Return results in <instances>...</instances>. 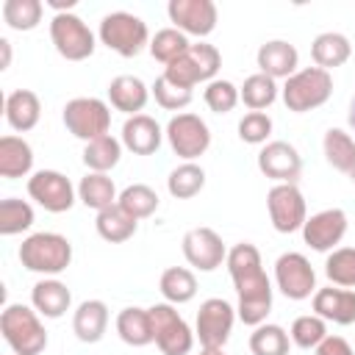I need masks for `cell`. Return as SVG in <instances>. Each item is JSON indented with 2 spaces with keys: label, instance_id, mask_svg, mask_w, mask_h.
<instances>
[{
  "label": "cell",
  "instance_id": "1",
  "mask_svg": "<svg viewBox=\"0 0 355 355\" xmlns=\"http://www.w3.org/2000/svg\"><path fill=\"white\" fill-rule=\"evenodd\" d=\"M225 266H227L230 280H233L236 294H239L236 316L250 327L263 324L269 311H272V280L263 272L258 247L250 241L233 244L227 250Z\"/></svg>",
  "mask_w": 355,
  "mask_h": 355
},
{
  "label": "cell",
  "instance_id": "2",
  "mask_svg": "<svg viewBox=\"0 0 355 355\" xmlns=\"http://www.w3.org/2000/svg\"><path fill=\"white\" fill-rule=\"evenodd\" d=\"M19 263L28 272H36V275H44V277H55L72 263V244H69L67 236L53 233V230L31 233L19 244Z\"/></svg>",
  "mask_w": 355,
  "mask_h": 355
},
{
  "label": "cell",
  "instance_id": "3",
  "mask_svg": "<svg viewBox=\"0 0 355 355\" xmlns=\"http://www.w3.org/2000/svg\"><path fill=\"white\" fill-rule=\"evenodd\" d=\"M0 333L14 355H42L47 347V330L36 313L22 302H11L0 313Z\"/></svg>",
  "mask_w": 355,
  "mask_h": 355
},
{
  "label": "cell",
  "instance_id": "4",
  "mask_svg": "<svg viewBox=\"0 0 355 355\" xmlns=\"http://www.w3.org/2000/svg\"><path fill=\"white\" fill-rule=\"evenodd\" d=\"M97 36L100 42L114 50L116 55L122 58H133L139 55L144 47H150V31H147V22L130 11H111L100 19V28H97Z\"/></svg>",
  "mask_w": 355,
  "mask_h": 355
},
{
  "label": "cell",
  "instance_id": "5",
  "mask_svg": "<svg viewBox=\"0 0 355 355\" xmlns=\"http://www.w3.org/2000/svg\"><path fill=\"white\" fill-rule=\"evenodd\" d=\"M330 94H333V75L319 67L297 69L280 89L286 108L294 114H305V111L324 105L330 100Z\"/></svg>",
  "mask_w": 355,
  "mask_h": 355
},
{
  "label": "cell",
  "instance_id": "6",
  "mask_svg": "<svg viewBox=\"0 0 355 355\" xmlns=\"http://www.w3.org/2000/svg\"><path fill=\"white\" fill-rule=\"evenodd\" d=\"M222 67V55L214 44L197 42L191 44L178 61L164 67V78L180 89H194L197 83H211L216 80V72Z\"/></svg>",
  "mask_w": 355,
  "mask_h": 355
},
{
  "label": "cell",
  "instance_id": "7",
  "mask_svg": "<svg viewBox=\"0 0 355 355\" xmlns=\"http://www.w3.org/2000/svg\"><path fill=\"white\" fill-rule=\"evenodd\" d=\"M64 125L75 139L89 144L100 136H108L111 108L100 97H72L64 105Z\"/></svg>",
  "mask_w": 355,
  "mask_h": 355
},
{
  "label": "cell",
  "instance_id": "8",
  "mask_svg": "<svg viewBox=\"0 0 355 355\" xmlns=\"http://www.w3.org/2000/svg\"><path fill=\"white\" fill-rule=\"evenodd\" d=\"M150 311V322H153V338L155 347L164 355H189L194 347V330L189 327V322L175 311V305L169 302H155Z\"/></svg>",
  "mask_w": 355,
  "mask_h": 355
},
{
  "label": "cell",
  "instance_id": "9",
  "mask_svg": "<svg viewBox=\"0 0 355 355\" xmlns=\"http://www.w3.org/2000/svg\"><path fill=\"white\" fill-rule=\"evenodd\" d=\"M50 42L55 53L67 61H86L94 53V33L78 14H53L50 19Z\"/></svg>",
  "mask_w": 355,
  "mask_h": 355
},
{
  "label": "cell",
  "instance_id": "10",
  "mask_svg": "<svg viewBox=\"0 0 355 355\" xmlns=\"http://www.w3.org/2000/svg\"><path fill=\"white\" fill-rule=\"evenodd\" d=\"M172 153L183 161H194L200 155H205V150L211 147V130L205 125V119H200L191 111H180L166 122L164 130Z\"/></svg>",
  "mask_w": 355,
  "mask_h": 355
},
{
  "label": "cell",
  "instance_id": "11",
  "mask_svg": "<svg viewBox=\"0 0 355 355\" xmlns=\"http://www.w3.org/2000/svg\"><path fill=\"white\" fill-rule=\"evenodd\" d=\"M233 322H236V308L227 300H222V297L205 300L200 305L197 322H194V336L200 338V347L225 349V344L233 333Z\"/></svg>",
  "mask_w": 355,
  "mask_h": 355
},
{
  "label": "cell",
  "instance_id": "12",
  "mask_svg": "<svg viewBox=\"0 0 355 355\" xmlns=\"http://www.w3.org/2000/svg\"><path fill=\"white\" fill-rule=\"evenodd\" d=\"M266 208H269L272 227L277 233L302 230V225L308 219V205H305V197L297 189V183H275L266 194Z\"/></svg>",
  "mask_w": 355,
  "mask_h": 355
},
{
  "label": "cell",
  "instance_id": "13",
  "mask_svg": "<svg viewBox=\"0 0 355 355\" xmlns=\"http://www.w3.org/2000/svg\"><path fill=\"white\" fill-rule=\"evenodd\" d=\"M28 194L50 214H64L75 205L78 189L72 180L58 169H39L28 178Z\"/></svg>",
  "mask_w": 355,
  "mask_h": 355
},
{
  "label": "cell",
  "instance_id": "14",
  "mask_svg": "<svg viewBox=\"0 0 355 355\" xmlns=\"http://www.w3.org/2000/svg\"><path fill=\"white\" fill-rule=\"evenodd\" d=\"M275 283L288 300H308L316 294V272L302 252H283L275 261Z\"/></svg>",
  "mask_w": 355,
  "mask_h": 355
},
{
  "label": "cell",
  "instance_id": "15",
  "mask_svg": "<svg viewBox=\"0 0 355 355\" xmlns=\"http://www.w3.org/2000/svg\"><path fill=\"white\" fill-rule=\"evenodd\" d=\"M183 258L200 272H214L227 261V247L214 227H191L183 236Z\"/></svg>",
  "mask_w": 355,
  "mask_h": 355
},
{
  "label": "cell",
  "instance_id": "16",
  "mask_svg": "<svg viewBox=\"0 0 355 355\" xmlns=\"http://www.w3.org/2000/svg\"><path fill=\"white\" fill-rule=\"evenodd\" d=\"M166 14L175 22V28L186 36H208L216 28L219 11L214 0H169Z\"/></svg>",
  "mask_w": 355,
  "mask_h": 355
},
{
  "label": "cell",
  "instance_id": "17",
  "mask_svg": "<svg viewBox=\"0 0 355 355\" xmlns=\"http://www.w3.org/2000/svg\"><path fill=\"white\" fill-rule=\"evenodd\" d=\"M347 227H349V219L341 208H324L305 219L302 239L316 252H333L341 244V239L347 236Z\"/></svg>",
  "mask_w": 355,
  "mask_h": 355
},
{
  "label": "cell",
  "instance_id": "18",
  "mask_svg": "<svg viewBox=\"0 0 355 355\" xmlns=\"http://www.w3.org/2000/svg\"><path fill=\"white\" fill-rule=\"evenodd\" d=\"M258 169L275 183H297L302 175V155L288 141H266L258 153Z\"/></svg>",
  "mask_w": 355,
  "mask_h": 355
},
{
  "label": "cell",
  "instance_id": "19",
  "mask_svg": "<svg viewBox=\"0 0 355 355\" xmlns=\"http://www.w3.org/2000/svg\"><path fill=\"white\" fill-rule=\"evenodd\" d=\"M255 64H258V72H263V75H269L275 80H280V78L288 80L300 67V53L286 39H269V42H263L258 47Z\"/></svg>",
  "mask_w": 355,
  "mask_h": 355
},
{
  "label": "cell",
  "instance_id": "20",
  "mask_svg": "<svg viewBox=\"0 0 355 355\" xmlns=\"http://www.w3.org/2000/svg\"><path fill=\"white\" fill-rule=\"evenodd\" d=\"M122 147L130 150L133 155H153L161 141H164V130L161 125L147 116V114H136V116H128L125 125H122Z\"/></svg>",
  "mask_w": 355,
  "mask_h": 355
},
{
  "label": "cell",
  "instance_id": "21",
  "mask_svg": "<svg viewBox=\"0 0 355 355\" xmlns=\"http://www.w3.org/2000/svg\"><path fill=\"white\" fill-rule=\"evenodd\" d=\"M313 313L333 324H352L355 322V291L341 286L316 288L313 294Z\"/></svg>",
  "mask_w": 355,
  "mask_h": 355
},
{
  "label": "cell",
  "instance_id": "22",
  "mask_svg": "<svg viewBox=\"0 0 355 355\" xmlns=\"http://www.w3.org/2000/svg\"><path fill=\"white\" fill-rule=\"evenodd\" d=\"M31 305L44 319H61L72 305V291L67 288V283L55 277H42L31 288Z\"/></svg>",
  "mask_w": 355,
  "mask_h": 355
},
{
  "label": "cell",
  "instance_id": "23",
  "mask_svg": "<svg viewBox=\"0 0 355 355\" xmlns=\"http://www.w3.org/2000/svg\"><path fill=\"white\" fill-rule=\"evenodd\" d=\"M147 100H150V89H147L144 80L136 78V75H116V78L108 83V103H111L116 111L128 114V116L141 114L144 105H147Z\"/></svg>",
  "mask_w": 355,
  "mask_h": 355
},
{
  "label": "cell",
  "instance_id": "24",
  "mask_svg": "<svg viewBox=\"0 0 355 355\" xmlns=\"http://www.w3.org/2000/svg\"><path fill=\"white\" fill-rule=\"evenodd\" d=\"M108 330V305L103 300H83L72 313V333L83 344H97Z\"/></svg>",
  "mask_w": 355,
  "mask_h": 355
},
{
  "label": "cell",
  "instance_id": "25",
  "mask_svg": "<svg viewBox=\"0 0 355 355\" xmlns=\"http://www.w3.org/2000/svg\"><path fill=\"white\" fill-rule=\"evenodd\" d=\"M42 116V100L36 92L31 89H14L6 97V122L17 130V133H28L39 125Z\"/></svg>",
  "mask_w": 355,
  "mask_h": 355
},
{
  "label": "cell",
  "instance_id": "26",
  "mask_svg": "<svg viewBox=\"0 0 355 355\" xmlns=\"http://www.w3.org/2000/svg\"><path fill=\"white\" fill-rule=\"evenodd\" d=\"M33 169V147L22 136H3L0 139V178L17 180Z\"/></svg>",
  "mask_w": 355,
  "mask_h": 355
},
{
  "label": "cell",
  "instance_id": "27",
  "mask_svg": "<svg viewBox=\"0 0 355 355\" xmlns=\"http://www.w3.org/2000/svg\"><path fill=\"white\" fill-rule=\"evenodd\" d=\"M311 55H313V64H316L319 69H327V72H330V69H336V67H341V64L349 61L352 44H349V39H347L344 33H338V31H324V33H319V36L313 39Z\"/></svg>",
  "mask_w": 355,
  "mask_h": 355
},
{
  "label": "cell",
  "instance_id": "28",
  "mask_svg": "<svg viewBox=\"0 0 355 355\" xmlns=\"http://www.w3.org/2000/svg\"><path fill=\"white\" fill-rule=\"evenodd\" d=\"M116 333L125 344L130 347H147L153 344V322H150V311L147 308H122L116 313Z\"/></svg>",
  "mask_w": 355,
  "mask_h": 355
},
{
  "label": "cell",
  "instance_id": "29",
  "mask_svg": "<svg viewBox=\"0 0 355 355\" xmlns=\"http://www.w3.org/2000/svg\"><path fill=\"white\" fill-rule=\"evenodd\" d=\"M78 200H80L86 208H92V211L100 214V211L116 205L119 194H116V186H114V180H111L108 175H103V172H89V175L80 178V183H78Z\"/></svg>",
  "mask_w": 355,
  "mask_h": 355
},
{
  "label": "cell",
  "instance_id": "30",
  "mask_svg": "<svg viewBox=\"0 0 355 355\" xmlns=\"http://www.w3.org/2000/svg\"><path fill=\"white\" fill-rule=\"evenodd\" d=\"M322 153H324V161L344 172V175H352L355 172V139L341 130V128H327L324 130V139H322Z\"/></svg>",
  "mask_w": 355,
  "mask_h": 355
},
{
  "label": "cell",
  "instance_id": "31",
  "mask_svg": "<svg viewBox=\"0 0 355 355\" xmlns=\"http://www.w3.org/2000/svg\"><path fill=\"white\" fill-rule=\"evenodd\" d=\"M158 291H161V297H164L169 305L191 302L194 294H197V277H194V272L186 269V266H169V269L161 272Z\"/></svg>",
  "mask_w": 355,
  "mask_h": 355
},
{
  "label": "cell",
  "instance_id": "32",
  "mask_svg": "<svg viewBox=\"0 0 355 355\" xmlns=\"http://www.w3.org/2000/svg\"><path fill=\"white\" fill-rule=\"evenodd\" d=\"M94 227H97L100 239H105V241H111V244H122V241H128V239L136 233L139 219H133V216H130L128 211H122L119 205H111V208H105V211L97 214Z\"/></svg>",
  "mask_w": 355,
  "mask_h": 355
},
{
  "label": "cell",
  "instance_id": "33",
  "mask_svg": "<svg viewBox=\"0 0 355 355\" xmlns=\"http://www.w3.org/2000/svg\"><path fill=\"white\" fill-rule=\"evenodd\" d=\"M280 94V86L275 78L263 75V72H255L250 78H244V83L239 86V97L241 103L250 108V111H263L269 108Z\"/></svg>",
  "mask_w": 355,
  "mask_h": 355
},
{
  "label": "cell",
  "instance_id": "34",
  "mask_svg": "<svg viewBox=\"0 0 355 355\" xmlns=\"http://www.w3.org/2000/svg\"><path fill=\"white\" fill-rule=\"evenodd\" d=\"M202 186H205V169L194 161H183L166 178V189L175 200H191L202 191Z\"/></svg>",
  "mask_w": 355,
  "mask_h": 355
},
{
  "label": "cell",
  "instance_id": "35",
  "mask_svg": "<svg viewBox=\"0 0 355 355\" xmlns=\"http://www.w3.org/2000/svg\"><path fill=\"white\" fill-rule=\"evenodd\" d=\"M122 158V141L114 139L111 133L108 136H100L94 141H89L83 147V164L89 166V172H111Z\"/></svg>",
  "mask_w": 355,
  "mask_h": 355
},
{
  "label": "cell",
  "instance_id": "36",
  "mask_svg": "<svg viewBox=\"0 0 355 355\" xmlns=\"http://www.w3.org/2000/svg\"><path fill=\"white\" fill-rule=\"evenodd\" d=\"M291 336L280 324H258L250 333V352L252 355H288Z\"/></svg>",
  "mask_w": 355,
  "mask_h": 355
},
{
  "label": "cell",
  "instance_id": "37",
  "mask_svg": "<svg viewBox=\"0 0 355 355\" xmlns=\"http://www.w3.org/2000/svg\"><path fill=\"white\" fill-rule=\"evenodd\" d=\"M42 14H44L42 0H6L3 3V19H6V25L11 31H19V33L39 28Z\"/></svg>",
  "mask_w": 355,
  "mask_h": 355
},
{
  "label": "cell",
  "instance_id": "38",
  "mask_svg": "<svg viewBox=\"0 0 355 355\" xmlns=\"http://www.w3.org/2000/svg\"><path fill=\"white\" fill-rule=\"evenodd\" d=\"M191 47V42H189V36L186 33H180L178 28H161V31H155V36L150 39V55L155 58V61H161V64H172V61H178L186 50Z\"/></svg>",
  "mask_w": 355,
  "mask_h": 355
},
{
  "label": "cell",
  "instance_id": "39",
  "mask_svg": "<svg viewBox=\"0 0 355 355\" xmlns=\"http://www.w3.org/2000/svg\"><path fill=\"white\" fill-rule=\"evenodd\" d=\"M116 205L122 211H128L133 219H147V216H153L158 211V194L147 183H133V186L119 191Z\"/></svg>",
  "mask_w": 355,
  "mask_h": 355
},
{
  "label": "cell",
  "instance_id": "40",
  "mask_svg": "<svg viewBox=\"0 0 355 355\" xmlns=\"http://www.w3.org/2000/svg\"><path fill=\"white\" fill-rule=\"evenodd\" d=\"M33 225V205L19 197H6L0 202V233L17 236Z\"/></svg>",
  "mask_w": 355,
  "mask_h": 355
},
{
  "label": "cell",
  "instance_id": "41",
  "mask_svg": "<svg viewBox=\"0 0 355 355\" xmlns=\"http://www.w3.org/2000/svg\"><path fill=\"white\" fill-rule=\"evenodd\" d=\"M291 344H297L300 349H316L330 333H327V322L316 313H305V316H297L291 322Z\"/></svg>",
  "mask_w": 355,
  "mask_h": 355
},
{
  "label": "cell",
  "instance_id": "42",
  "mask_svg": "<svg viewBox=\"0 0 355 355\" xmlns=\"http://www.w3.org/2000/svg\"><path fill=\"white\" fill-rule=\"evenodd\" d=\"M324 275L333 286L355 288V247H336L324 261Z\"/></svg>",
  "mask_w": 355,
  "mask_h": 355
},
{
  "label": "cell",
  "instance_id": "43",
  "mask_svg": "<svg viewBox=\"0 0 355 355\" xmlns=\"http://www.w3.org/2000/svg\"><path fill=\"white\" fill-rule=\"evenodd\" d=\"M202 97H205V105H208L214 114H230V111L241 103L239 86H236L233 80H225V78H216V80L205 83Z\"/></svg>",
  "mask_w": 355,
  "mask_h": 355
},
{
  "label": "cell",
  "instance_id": "44",
  "mask_svg": "<svg viewBox=\"0 0 355 355\" xmlns=\"http://www.w3.org/2000/svg\"><path fill=\"white\" fill-rule=\"evenodd\" d=\"M272 136V116L263 111H247L239 119V139L244 144H266Z\"/></svg>",
  "mask_w": 355,
  "mask_h": 355
},
{
  "label": "cell",
  "instance_id": "45",
  "mask_svg": "<svg viewBox=\"0 0 355 355\" xmlns=\"http://www.w3.org/2000/svg\"><path fill=\"white\" fill-rule=\"evenodd\" d=\"M153 97H155V103H158L161 108H166V111H183V108L191 103L194 92H191V89H180V86L169 83L164 75H158L155 83H153Z\"/></svg>",
  "mask_w": 355,
  "mask_h": 355
},
{
  "label": "cell",
  "instance_id": "46",
  "mask_svg": "<svg viewBox=\"0 0 355 355\" xmlns=\"http://www.w3.org/2000/svg\"><path fill=\"white\" fill-rule=\"evenodd\" d=\"M313 352H316V355H355L352 347H349V341L341 338V336H327Z\"/></svg>",
  "mask_w": 355,
  "mask_h": 355
},
{
  "label": "cell",
  "instance_id": "47",
  "mask_svg": "<svg viewBox=\"0 0 355 355\" xmlns=\"http://www.w3.org/2000/svg\"><path fill=\"white\" fill-rule=\"evenodd\" d=\"M0 69H8L11 67V42L8 39H0Z\"/></svg>",
  "mask_w": 355,
  "mask_h": 355
},
{
  "label": "cell",
  "instance_id": "48",
  "mask_svg": "<svg viewBox=\"0 0 355 355\" xmlns=\"http://www.w3.org/2000/svg\"><path fill=\"white\" fill-rule=\"evenodd\" d=\"M349 128L355 130V97H352V103H349Z\"/></svg>",
  "mask_w": 355,
  "mask_h": 355
},
{
  "label": "cell",
  "instance_id": "49",
  "mask_svg": "<svg viewBox=\"0 0 355 355\" xmlns=\"http://www.w3.org/2000/svg\"><path fill=\"white\" fill-rule=\"evenodd\" d=\"M200 355H225V349H205V347H202Z\"/></svg>",
  "mask_w": 355,
  "mask_h": 355
},
{
  "label": "cell",
  "instance_id": "50",
  "mask_svg": "<svg viewBox=\"0 0 355 355\" xmlns=\"http://www.w3.org/2000/svg\"><path fill=\"white\" fill-rule=\"evenodd\" d=\"M349 178H352V183H355V172H352V175H349Z\"/></svg>",
  "mask_w": 355,
  "mask_h": 355
}]
</instances>
